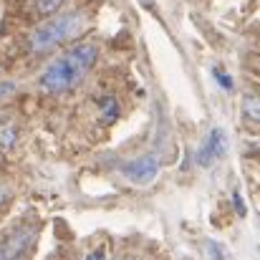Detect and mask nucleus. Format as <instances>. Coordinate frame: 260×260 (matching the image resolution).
Returning <instances> with one entry per match:
<instances>
[{
  "label": "nucleus",
  "mask_w": 260,
  "mask_h": 260,
  "mask_svg": "<svg viewBox=\"0 0 260 260\" xmlns=\"http://www.w3.org/2000/svg\"><path fill=\"white\" fill-rule=\"evenodd\" d=\"M96 61V46L91 43H76L71 46L69 51H63L58 58H53L41 79H38V86L48 93H61V91H69L71 86H76Z\"/></svg>",
  "instance_id": "nucleus-1"
},
{
  "label": "nucleus",
  "mask_w": 260,
  "mask_h": 260,
  "mask_svg": "<svg viewBox=\"0 0 260 260\" xmlns=\"http://www.w3.org/2000/svg\"><path fill=\"white\" fill-rule=\"evenodd\" d=\"M84 13L79 10H71V13H58V15H51L48 20H43L38 28H33L30 38H28V46L33 53H43V51H51L56 48L58 43L74 38L81 28H84Z\"/></svg>",
  "instance_id": "nucleus-2"
},
{
  "label": "nucleus",
  "mask_w": 260,
  "mask_h": 260,
  "mask_svg": "<svg viewBox=\"0 0 260 260\" xmlns=\"http://www.w3.org/2000/svg\"><path fill=\"white\" fill-rule=\"evenodd\" d=\"M228 154V134L222 126H212L207 132V137L202 139V144L197 147V157L194 162L200 167H212L215 162H220Z\"/></svg>",
  "instance_id": "nucleus-3"
},
{
  "label": "nucleus",
  "mask_w": 260,
  "mask_h": 260,
  "mask_svg": "<svg viewBox=\"0 0 260 260\" xmlns=\"http://www.w3.org/2000/svg\"><path fill=\"white\" fill-rule=\"evenodd\" d=\"M121 174L126 177V182H132L137 187H147V184H152L159 177V162H157V157L144 154V157L129 159L121 167Z\"/></svg>",
  "instance_id": "nucleus-4"
},
{
  "label": "nucleus",
  "mask_w": 260,
  "mask_h": 260,
  "mask_svg": "<svg viewBox=\"0 0 260 260\" xmlns=\"http://www.w3.org/2000/svg\"><path fill=\"white\" fill-rule=\"evenodd\" d=\"M33 240V230H18L10 238L0 240V260H18L30 245Z\"/></svg>",
  "instance_id": "nucleus-5"
},
{
  "label": "nucleus",
  "mask_w": 260,
  "mask_h": 260,
  "mask_svg": "<svg viewBox=\"0 0 260 260\" xmlns=\"http://www.w3.org/2000/svg\"><path fill=\"white\" fill-rule=\"evenodd\" d=\"M240 109H243V114H245V119H248V121H253V124H255V121L260 119V104H258V96L248 93V96L243 99Z\"/></svg>",
  "instance_id": "nucleus-6"
},
{
  "label": "nucleus",
  "mask_w": 260,
  "mask_h": 260,
  "mask_svg": "<svg viewBox=\"0 0 260 260\" xmlns=\"http://www.w3.org/2000/svg\"><path fill=\"white\" fill-rule=\"evenodd\" d=\"M63 3H66V0H36L33 8H36V13H41V15H53Z\"/></svg>",
  "instance_id": "nucleus-7"
},
{
  "label": "nucleus",
  "mask_w": 260,
  "mask_h": 260,
  "mask_svg": "<svg viewBox=\"0 0 260 260\" xmlns=\"http://www.w3.org/2000/svg\"><path fill=\"white\" fill-rule=\"evenodd\" d=\"M101 109H104V121H114L116 114H119V106H116L114 99H104L101 101Z\"/></svg>",
  "instance_id": "nucleus-8"
},
{
  "label": "nucleus",
  "mask_w": 260,
  "mask_h": 260,
  "mask_svg": "<svg viewBox=\"0 0 260 260\" xmlns=\"http://www.w3.org/2000/svg\"><path fill=\"white\" fill-rule=\"evenodd\" d=\"M13 142H15V129H13V126L0 129V147H10Z\"/></svg>",
  "instance_id": "nucleus-9"
},
{
  "label": "nucleus",
  "mask_w": 260,
  "mask_h": 260,
  "mask_svg": "<svg viewBox=\"0 0 260 260\" xmlns=\"http://www.w3.org/2000/svg\"><path fill=\"white\" fill-rule=\"evenodd\" d=\"M207 250H210V255H212L210 260H228V253H225L217 243H212V240L207 243Z\"/></svg>",
  "instance_id": "nucleus-10"
},
{
  "label": "nucleus",
  "mask_w": 260,
  "mask_h": 260,
  "mask_svg": "<svg viewBox=\"0 0 260 260\" xmlns=\"http://www.w3.org/2000/svg\"><path fill=\"white\" fill-rule=\"evenodd\" d=\"M233 202H235V212H238L240 217H245V202H243L240 189H235V192H233Z\"/></svg>",
  "instance_id": "nucleus-11"
},
{
  "label": "nucleus",
  "mask_w": 260,
  "mask_h": 260,
  "mask_svg": "<svg viewBox=\"0 0 260 260\" xmlns=\"http://www.w3.org/2000/svg\"><path fill=\"white\" fill-rule=\"evenodd\" d=\"M86 260H109V258H106V248H104V245L93 248V250L86 255Z\"/></svg>",
  "instance_id": "nucleus-12"
},
{
  "label": "nucleus",
  "mask_w": 260,
  "mask_h": 260,
  "mask_svg": "<svg viewBox=\"0 0 260 260\" xmlns=\"http://www.w3.org/2000/svg\"><path fill=\"white\" fill-rule=\"evenodd\" d=\"M215 79H217V84H222L225 88H233V81H230V79H228L220 69H215Z\"/></svg>",
  "instance_id": "nucleus-13"
},
{
  "label": "nucleus",
  "mask_w": 260,
  "mask_h": 260,
  "mask_svg": "<svg viewBox=\"0 0 260 260\" xmlns=\"http://www.w3.org/2000/svg\"><path fill=\"white\" fill-rule=\"evenodd\" d=\"M8 197H10V192H8V189H5V187L0 184V207H3V205L8 202Z\"/></svg>",
  "instance_id": "nucleus-14"
},
{
  "label": "nucleus",
  "mask_w": 260,
  "mask_h": 260,
  "mask_svg": "<svg viewBox=\"0 0 260 260\" xmlns=\"http://www.w3.org/2000/svg\"><path fill=\"white\" fill-rule=\"evenodd\" d=\"M137 3H139V5H144V8H149V10L154 8V0H137Z\"/></svg>",
  "instance_id": "nucleus-15"
}]
</instances>
